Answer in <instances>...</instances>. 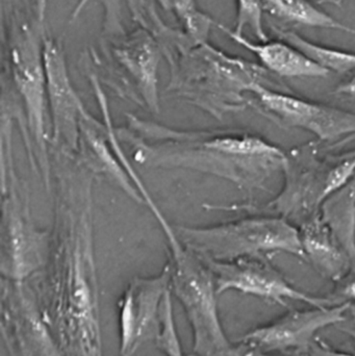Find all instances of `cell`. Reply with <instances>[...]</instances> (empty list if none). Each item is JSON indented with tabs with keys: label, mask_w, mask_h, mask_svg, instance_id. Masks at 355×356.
Segmentation results:
<instances>
[{
	"label": "cell",
	"mask_w": 355,
	"mask_h": 356,
	"mask_svg": "<svg viewBox=\"0 0 355 356\" xmlns=\"http://www.w3.org/2000/svg\"><path fill=\"white\" fill-rule=\"evenodd\" d=\"M174 228L188 248L208 261L285 252L306 261L299 230L281 218H245L206 227Z\"/></svg>",
	"instance_id": "cell-3"
},
{
	"label": "cell",
	"mask_w": 355,
	"mask_h": 356,
	"mask_svg": "<svg viewBox=\"0 0 355 356\" xmlns=\"http://www.w3.org/2000/svg\"><path fill=\"white\" fill-rule=\"evenodd\" d=\"M265 12L275 18L310 27L335 29L355 35V29L336 20L310 0H263Z\"/></svg>",
	"instance_id": "cell-15"
},
{
	"label": "cell",
	"mask_w": 355,
	"mask_h": 356,
	"mask_svg": "<svg viewBox=\"0 0 355 356\" xmlns=\"http://www.w3.org/2000/svg\"><path fill=\"white\" fill-rule=\"evenodd\" d=\"M263 0H237V21L235 33L243 35V31L248 27L260 41H269L268 35L263 26Z\"/></svg>",
	"instance_id": "cell-18"
},
{
	"label": "cell",
	"mask_w": 355,
	"mask_h": 356,
	"mask_svg": "<svg viewBox=\"0 0 355 356\" xmlns=\"http://www.w3.org/2000/svg\"><path fill=\"white\" fill-rule=\"evenodd\" d=\"M221 29L236 43L254 54L265 68L283 77H325L329 71L313 62L304 52L285 41L254 43L243 35L220 25Z\"/></svg>",
	"instance_id": "cell-14"
},
{
	"label": "cell",
	"mask_w": 355,
	"mask_h": 356,
	"mask_svg": "<svg viewBox=\"0 0 355 356\" xmlns=\"http://www.w3.org/2000/svg\"><path fill=\"white\" fill-rule=\"evenodd\" d=\"M233 356H274L270 355L268 353L264 351L256 350V349L250 348V347L243 345L239 349H235Z\"/></svg>",
	"instance_id": "cell-21"
},
{
	"label": "cell",
	"mask_w": 355,
	"mask_h": 356,
	"mask_svg": "<svg viewBox=\"0 0 355 356\" xmlns=\"http://www.w3.org/2000/svg\"><path fill=\"white\" fill-rule=\"evenodd\" d=\"M274 31L283 41L304 52L313 62L316 63L329 73L337 72L344 74V73L355 72L354 52L314 43L298 35L295 31H281L277 29H274Z\"/></svg>",
	"instance_id": "cell-16"
},
{
	"label": "cell",
	"mask_w": 355,
	"mask_h": 356,
	"mask_svg": "<svg viewBox=\"0 0 355 356\" xmlns=\"http://www.w3.org/2000/svg\"><path fill=\"white\" fill-rule=\"evenodd\" d=\"M172 299V291L170 290L163 301L160 327H158V336L154 340V344L156 348L166 356H188L183 353L181 339L177 332Z\"/></svg>",
	"instance_id": "cell-17"
},
{
	"label": "cell",
	"mask_w": 355,
	"mask_h": 356,
	"mask_svg": "<svg viewBox=\"0 0 355 356\" xmlns=\"http://www.w3.org/2000/svg\"><path fill=\"white\" fill-rule=\"evenodd\" d=\"M354 211H355V205H354Z\"/></svg>",
	"instance_id": "cell-26"
},
{
	"label": "cell",
	"mask_w": 355,
	"mask_h": 356,
	"mask_svg": "<svg viewBox=\"0 0 355 356\" xmlns=\"http://www.w3.org/2000/svg\"><path fill=\"white\" fill-rule=\"evenodd\" d=\"M35 24H14L10 44V70L17 93L24 104L27 127L35 141L38 161L48 186V111L43 45Z\"/></svg>",
	"instance_id": "cell-5"
},
{
	"label": "cell",
	"mask_w": 355,
	"mask_h": 356,
	"mask_svg": "<svg viewBox=\"0 0 355 356\" xmlns=\"http://www.w3.org/2000/svg\"><path fill=\"white\" fill-rule=\"evenodd\" d=\"M168 242L171 291L183 307L193 332L196 356H233L221 325L216 284L206 261L188 248L175 232L165 236Z\"/></svg>",
	"instance_id": "cell-2"
},
{
	"label": "cell",
	"mask_w": 355,
	"mask_h": 356,
	"mask_svg": "<svg viewBox=\"0 0 355 356\" xmlns=\"http://www.w3.org/2000/svg\"><path fill=\"white\" fill-rule=\"evenodd\" d=\"M79 149L83 150L85 161L93 170L110 178V182L133 200L143 203L137 186L113 148L106 121L100 122L88 111L81 117Z\"/></svg>",
	"instance_id": "cell-12"
},
{
	"label": "cell",
	"mask_w": 355,
	"mask_h": 356,
	"mask_svg": "<svg viewBox=\"0 0 355 356\" xmlns=\"http://www.w3.org/2000/svg\"><path fill=\"white\" fill-rule=\"evenodd\" d=\"M204 66L188 76L173 81L168 91L217 119L249 106V98L258 81L260 69L217 50H208Z\"/></svg>",
	"instance_id": "cell-4"
},
{
	"label": "cell",
	"mask_w": 355,
	"mask_h": 356,
	"mask_svg": "<svg viewBox=\"0 0 355 356\" xmlns=\"http://www.w3.org/2000/svg\"><path fill=\"white\" fill-rule=\"evenodd\" d=\"M329 1L335 2V3L340 4L342 0H329Z\"/></svg>",
	"instance_id": "cell-24"
},
{
	"label": "cell",
	"mask_w": 355,
	"mask_h": 356,
	"mask_svg": "<svg viewBox=\"0 0 355 356\" xmlns=\"http://www.w3.org/2000/svg\"><path fill=\"white\" fill-rule=\"evenodd\" d=\"M344 302L355 303V280L347 284L342 291Z\"/></svg>",
	"instance_id": "cell-22"
},
{
	"label": "cell",
	"mask_w": 355,
	"mask_h": 356,
	"mask_svg": "<svg viewBox=\"0 0 355 356\" xmlns=\"http://www.w3.org/2000/svg\"><path fill=\"white\" fill-rule=\"evenodd\" d=\"M299 232L306 261H311L321 275L333 282L347 275L352 257L323 218L314 216L306 220Z\"/></svg>",
	"instance_id": "cell-13"
},
{
	"label": "cell",
	"mask_w": 355,
	"mask_h": 356,
	"mask_svg": "<svg viewBox=\"0 0 355 356\" xmlns=\"http://www.w3.org/2000/svg\"><path fill=\"white\" fill-rule=\"evenodd\" d=\"M349 305V302H343L291 312L252 330L242 339V343L269 353L290 349L308 351L320 330L345 321Z\"/></svg>",
	"instance_id": "cell-10"
},
{
	"label": "cell",
	"mask_w": 355,
	"mask_h": 356,
	"mask_svg": "<svg viewBox=\"0 0 355 356\" xmlns=\"http://www.w3.org/2000/svg\"><path fill=\"white\" fill-rule=\"evenodd\" d=\"M310 356H355V353H345L337 348H333L323 340L317 338L308 349Z\"/></svg>",
	"instance_id": "cell-19"
},
{
	"label": "cell",
	"mask_w": 355,
	"mask_h": 356,
	"mask_svg": "<svg viewBox=\"0 0 355 356\" xmlns=\"http://www.w3.org/2000/svg\"><path fill=\"white\" fill-rule=\"evenodd\" d=\"M348 313L352 315V319H354V321L355 322V303H350Z\"/></svg>",
	"instance_id": "cell-23"
},
{
	"label": "cell",
	"mask_w": 355,
	"mask_h": 356,
	"mask_svg": "<svg viewBox=\"0 0 355 356\" xmlns=\"http://www.w3.org/2000/svg\"><path fill=\"white\" fill-rule=\"evenodd\" d=\"M251 94L249 106L281 127L304 129L321 141L355 135V113L281 93L262 83L254 86Z\"/></svg>",
	"instance_id": "cell-7"
},
{
	"label": "cell",
	"mask_w": 355,
	"mask_h": 356,
	"mask_svg": "<svg viewBox=\"0 0 355 356\" xmlns=\"http://www.w3.org/2000/svg\"><path fill=\"white\" fill-rule=\"evenodd\" d=\"M204 261L212 272L218 295L236 291L281 305H287L289 300L308 303L311 307L343 303L336 299L312 296L298 290L274 268L267 255L241 257L229 261Z\"/></svg>",
	"instance_id": "cell-6"
},
{
	"label": "cell",
	"mask_w": 355,
	"mask_h": 356,
	"mask_svg": "<svg viewBox=\"0 0 355 356\" xmlns=\"http://www.w3.org/2000/svg\"><path fill=\"white\" fill-rule=\"evenodd\" d=\"M189 356H196L195 355H189Z\"/></svg>",
	"instance_id": "cell-25"
},
{
	"label": "cell",
	"mask_w": 355,
	"mask_h": 356,
	"mask_svg": "<svg viewBox=\"0 0 355 356\" xmlns=\"http://www.w3.org/2000/svg\"><path fill=\"white\" fill-rule=\"evenodd\" d=\"M126 117L117 137L131 146L138 164L149 168L197 171L256 188L287 163L281 148L245 131L181 129Z\"/></svg>",
	"instance_id": "cell-1"
},
{
	"label": "cell",
	"mask_w": 355,
	"mask_h": 356,
	"mask_svg": "<svg viewBox=\"0 0 355 356\" xmlns=\"http://www.w3.org/2000/svg\"><path fill=\"white\" fill-rule=\"evenodd\" d=\"M171 290L170 268L152 277H137L118 302L119 356H133L149 341L156 340L160 309Z\"/></svg>",
	"instance_id": "cell-8"
},
{
	"label": "cell",
	"mask_w": 355,
	"mask_h": 356,
	"mask_svg": "<svg viewBox=\"0 0 355 356\" xmlns=\"http://www.w3.org/2000/svg\"><path fill=\"white\" fill-rule=\"evenodd\" d=\"M1 272L12 284H22L43 261L44 238L27 219L14 188H2Z\"/></svg>",
	"instance_id": "cell-11"
},
{
	"label": "cell",
	"mask_w": 355,
	"mask_h": 356,
	"mask_svg": "<svg viewBox=\"0 0 355 356\" xmlns=\"http://www.w3.org/2000/svg\"><path fill=\"white\" fill-rule=\"evenodd\" d=\"M336 93L340 94V95L355 97V72L349 79L342 83L341 85L336 89Z\"/></svg>",
	"instance_id": "cell-20"
},
{
	"label": "cell",
	"mask_w": 355,
	"mask_h": 356,
	"mask_svg": "<svg viewBox=\"0 0 355 356\" xmlns=\"http://www.w3.org/2000/svg\"><path fill=\"white\" fill-rule=\"evenodd\" d=\"M43 60L51 143L76 152L81 117L87 110L71 83L62 48L53 40H44Z\"/></svg>",
	"instance_id": "cell-9"
}]
</instances>
